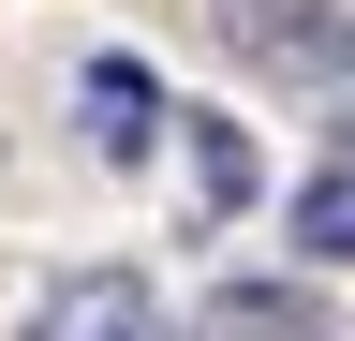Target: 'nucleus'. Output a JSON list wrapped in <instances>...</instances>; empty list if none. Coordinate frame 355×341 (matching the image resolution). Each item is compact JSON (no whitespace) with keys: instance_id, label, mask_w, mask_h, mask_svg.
<instances>
[{"instance_id":"1","label":"nucleus","mask_w":355,"mask_h":341,"mask_svg":"<svg viewBox=\"0 0 355 341\" xmlns=\"http://www.w3.org/2000/svg\"><path fill=\"white\" fill-rule=\"evenodd\" d=\"M207 15L266 74H355V0H207Z\"/></svg>"},{"instance_id":"2","label":"nucleus","mask_w":355,"mask_h":341,"mask_svg":"<svg viewBox=\"0 0 355 341\" xmlns=\"http://www.w3.org/2000/svg\"><path fill=\"white\" fill-rule=\"evenodd\" d=\"M74 119H89V149H104V163H148V149L178 134V104H163V74L133 60V45H104V60L74 74Z\"/></svg>"},{"instance_id":"3","label":"nucleus","mask_w":355,"mask_h":341,"mask_svg":"<svg viewBox=\"0 0 355 341\" xmlns=\"http://www.w3.org/2000/svg\"><path fill=\"white\" fill-rule=\"evenodd\" d=\"M178 149H193V223H237L252 208V119H222V104H178Z\"/></svg>"},{"instance_id":"4","label":"nucleus","mask_w":355,"mask_h":341,"mask_svg":"<svg viewBox=\"0 0 355 341\" xmlns=\"http://www.w3.org/2000/svg\"><path fill=\"white\" fill-rule=\"evenodd\" d=\"M207 341H340L311 282H222L207 297Z\"/></svg>"},{"instance_id":"5","label":"nucleus","mask_w":355,"mask_h":341,"mask_svg":"<svg viewBox=\"0 0 355 341\" xmlns=\"http://www.w3.org/2000/svg\"><path fill=\"white\" fill-rule=\"evenodd\" d=\"M30 341H178V326L148 312V282H60Z\"/></svg>"},{"instance_id":"6","label":"nucleus","mask_w":355,"mask_h":341,"mask_svg":"<svg viewBox=\"0 0 355 341\" xmlns=\"http://www.w3.org/2000/svg\"><path fill=\"white\" fill-rule=\"evenodd\" d=\"M296 252H311V267H355V149L296 178Z\"/></svg>"},{"instance_id":"7","label":"nucleus","mask_w":355,"mask_h":341,"mask_svg":"<svg viewBox=\"0 0 355 341\" xmlns=\"http://www.w3.org/2000/svg\"><path fill=\"white\" fill-rule=\"evenodd\" d=\"M340 149H355V104H340Z\"/></svg>"}]
</instances>
